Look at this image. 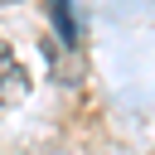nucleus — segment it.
Segmentation results:
<instances>
[{"label": "nucleus", "mask_w": 155, "mask_h": 155, "mask_svg": "<svg viewBox=\"0 0 155 155\" xmlns=\"http://www.w3.org/2000/svg\"><path fill=\"white\" fill-rule=\"evenodd\" d=\"M48 19H53V29H58V39L73 48L78 44V24H73V0H48Z\"/></svg>", "instance_id": "2"}, {"label": "nucleus", "mask_w": 155, "mask_h": 155, "mask_svg": "<svg viewBox=\"0 0 155 155\" xmlns=\"http://www.w3.org/2000/svg\"><path fill=\"white\" fill-rule=\"evenodd\" d=\"M0 5H15V0H0Z\"/></svg>", "instance_id": "3"}, {"label": "nucleus", "mask_w": 155, "mask_h": 155, "mask_svg": "<svg viewBox=\"0 0 155 155\" xmlns=\"http://www.w3.org/2000/svg\"><path fill=\"white\" fill-rule=\"evenodd\" d=\"M24 97H29V73H24V63L15 58V48L0 44V111L19 107Z\"/></svg>", "instance_id": "1"}]
</instances>
